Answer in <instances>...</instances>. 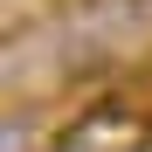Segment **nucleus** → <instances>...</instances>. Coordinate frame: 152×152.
Here are the masks:
<instances>
[{
  "instance_id": "1",
  "label": "nucleus",
  "mask_w": 152,
  "mask_h": 152,
  "mask_svg": "<svg viewBox=\"0 0 152 152\" xmlns=\"http://www.w3.org/2000/svg\"><path fill=\"white\" fill-rule=\"evenodd\" d=\"M145 7H152V0H145Z\"/></svg>"
}]
</instances>
